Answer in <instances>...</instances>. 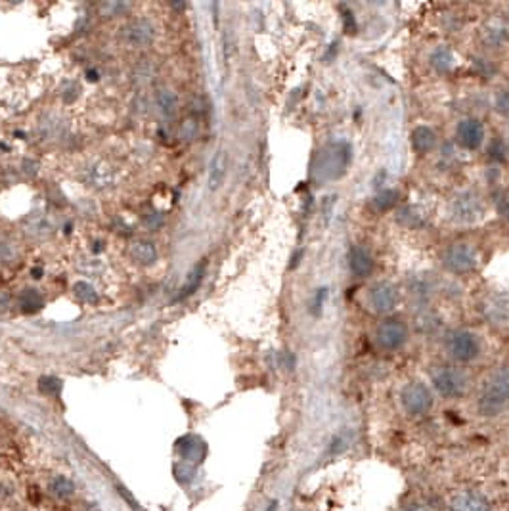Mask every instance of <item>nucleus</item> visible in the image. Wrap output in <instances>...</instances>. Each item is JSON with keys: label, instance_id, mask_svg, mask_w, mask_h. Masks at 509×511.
Instances as JSON below:
<instances>
[{"label": "nucleus", "instance_id": "nucleus-1", "mask_svg": "<svg viewBox=\"0 0 509 511\" xmlns=\"http://www.w3.org/2000/svg\"><path fill=\"white\" fill-rule=\"evenodd\" d=\"M509 406V366L492 369L477 395V412L483 418H496Z\"/></svg>", "mask_w": 509, "mask_h": 511}, {"label": "nucleus", "instance_id": "nucleus-2", "mask_svg": "<svg viewBox=\"0 0 509 511\" xmlns=\"http://www.w3.org/2000/svg\"><path fill=\"white\" fill-rule=\"evenodd\" d=\"M433 389L445 398H459L467 393L469 377L464 369L450 364H440L431 372Z\"/></svg>", "mask_w": 509, "mask_h": 511}, {"label": "nucleus", "instance_id": "nucleus-3", "mask_svg": "<svg viewBox=\"0 0 509 511\" xmlns=\"http://www.w3.org/2000/svg\"><path fill=\"white\" fill-rule=\"evenodd\" d=\"M445 349L454 362L469 364L481 355V341L469 330H452L445 339Z\"/></svg>", "mask_w": 509, "mask_h": 511}, {"label": "nucleus", "instance_id": "nucleus-4", "mask_svg": "<svg viewBox=\"0 0 509 511\" xmlns=\"http://www.w3.org/2000/svg\"><path fill=\"white\" fill-rule=\"evenodd\" d=\"M448 214L458 224H475L484 214L481 195L473 190H462L448 203Z\"/></svg>", "mask_w": 509, "mask_h": 511}, {"label": "nucleus", "instance_id": "nucleus-5", "mask_svg": "<svg viewBox=\"0 0 509 511\" xmlns=\"http://www.w3.org/2000/svg\"><path fill=\"white\" fill-rule=\"evenodd\" d=\"M400 406L410 418H423L435 406L433 391L421 381L406 383L400 391Z\"/></svg>", "mask_w": 509, "mask_h": 511}, {"label": "nucleus", "instance_id": "nucleus-6", "mask_svg": "<svg viewBox=\"0 0 509 511\" xmlns=\"http://www.w3.org/2000/svg\"><path fill=\"white\" fill-rule=\"evenodd\" d=\"M408 337H410V331H408L406 322H402L400 318L381 320L374 333L375 345L383 352H396V350L404 349V345L408 343Z\"/></svg>", "mask_w": 509, "mask_h": 511}, {"label": "nucleus", "instance_id": "nucleus-7", "mask_svg": "<svg viewBox=\"0 0 509 511\" xmlns=\"http://www.w3.org/2000/svg\"><path fill=\"white\" fill-rule=\"evenodd\" d=\"M440 263L445 266V270L452 274H469L479 266V253L469 243L459 241L446 247L440 255Z\"/></svg>", "mask_w": 509, "mask_h": 511}, {"label": "nucleus", "instance_id": "nucleus-8", "mask_svg": "<svg viewBox=\"0 0 509 511\" xmlns=\"http://www.w3.org/2000/svg\"><path fill=\"white\" fill-rule=\"evenodd\" d=\"M399 287L391 282V280H379L375 282L370 289H367V306L375 312V314H389L396 309L399 304Z\"/></svg>", "mask_w": 509, "mask_h": 511}, {"label": "nucleus", "instance_id": "nucleus-9", "mask_svg": "<svg viewBox=\"0 0 509 511\" xmlns=\"http://www.w3.org/2000/svg\"><path fill=\"white\" fill-rule=\"evenodd\" d=\"M121 39L125 45L132 48H146L155 40V25L146 18L130 20L121 29Z\"/></svg>", "mask_w": 509, "mask_h": 511}, {"label": "nucleus", "instance_id": "nucleus-10", "mask_svg": "<svg viewBox=\"0 0 509 511\" xmlns=\"http://www.w3.org/2000/svg\"><path fill=\"white\" fill-rule=\"evenodd\" d=\"M486 138V130L481 119L477 117H465L456 127V140L464 149L475 151L483 146Z\"/></svg>", "mask_w": 509, "mask_h": 511}, {"label": "nucleus", "instance_id": "nucleus-11", "mask_svg": "<svg viewBox=\"0 0 509 511\" xmlns=\"http://www.w3.org/2000/svg\"><path fill=\"white\" fill-rule=\"evenodd\" d=\"M481 312L492 326H509V293H494L484 299Z\"/></svg>", "mask_w": 509, "mask_h": 511}, {"label": "nucleus", "instance_id": "nucleus-12", "mask_svg": "<svg viewBox=\"0 0 509 511\" xmlns=\"http://www.w3.org/2000/svg\"><path fill=\"white\" fill-rule=\"evenodd\" d=\"M348 270L355 278H367L374 272V255L366 246H353L348 251Z\"/></svg>", "mask_w": 509, "mask_h": 511}, {"label": "nucleus", "instance_id": "nucleus-13", "mask_svg": "<svg viewBox=\"0 0 509 511\" xmlns=\"http://www.w3.org/2000/svg\"><path fill=\"white\" fill-rule=\"evenodd\" d=\"M448 510L450 511H490V502L484 498L483 494L473 490H459L452 494L450 502H448Z\"/></svg>", "mask_w": 509, "mask_h": 511}, {"label": "nucleus", "instance_id": "nucleus-14", "mask_svg": "<svg viewBox=\"0 0 509 511\" xmlns=\"http://www.w3.org/2000/svg\"><path fill=\"white\" fill-rule=\"evenodd\" d=\"M481 39H483L484 46L500 50L509 42V25L503 20H498V18L488 20L483 25Z\"/></svg>", "mask_w": 509, "mask_h": 511}, {"label": "nucleus", "instance_id": "nucleus-15", "mask_svg": "<svg viewBox=\"0 0 509 511\" xmlns=\"http://www.w3.org/2000/svg\"><path fill=\"white\" fill-rule=\"evenodd\" d=\"M410 142H412V148L416 154L419 156H427L431 154L435 146H437V132L427 127V125H419L412 130V136H410Z\"/></svg>", "mask_w": 509, "mask_h": 511}, {"label": "nucleus", "instance_id": "nucleus-16", "mask_svg": "<svg viewBox=\"0 0 509 511\" xmlns=\"http://www.w3.org/2000/svg\"><path fill=\"white\" fill-rule=\"evenodd\" d=\"M396 224L406 230H419L425 226V213L418 205H404L396 213Z\"/></svg>", "mask_w": 509, "mask_h": 511}, {"label": "nucleus", "instance_id": "nucleus-17", "mask_svg": "<svg viewBox=\"0 0 509 511\" xmlns=\"http://www.w3.org/2000/svg\"><path fill=\"white\" fill-rule=\"evenodd\" d=\"M130 257L138 263V265L142 266H149L154 265L155 260H157V249H155V243L149 240H135L132 241V246H130Z\"/></svg>", "mask_w": 509, "mask_h": 511}, {"label": "nucleus", "instance_id": "nucleus-18", "mask_svg": "<svg viewBox=\"0 0 509 511\" xmlns=\"http://www.w3.org/2000/svg\"><path fill=\"white\" fill-rule=\"evenodd\" d=\"M408 293H410V297L413 299L416 306L421 309V306H427L429 299H431L433 284L427 278H423V276H413V278L410 280V284H408Z\"/></svg>", "mask_w": 509, "mask_h": 511}, {"label": "nucleus", "instance_id": "nucleus-19", "mask_svg": "<svg viewBox=\"0 0 509 511\" xmlns=\"http://www.w3.org/2000/svg\"><path fill=\"white\" fill-rule=\"evenodd\" d=\"M429 64H431V67L437 73L452 71L454 65H456V58H454V52H452L450 46H437L431 52V56H429Z\"/></svg>", "mask_w": 509, "mask_h": 511}, {"label": "nucleus", "instance_id": "nucleus-20", "mask_svg": "<svg viewBox=\"0 0 509 511\" xmlns=\"http://www.w3.org/2000/svg\"><path fill=\"white\" fill-rule=\"evenodd\" d=\"M226 168H228V157L224 149H219L217 156L211 161V171H209V188L219 190L220 184L224 182Z\"/></svg>", "mask_w": 509, "mask_h": 511}, {"label": "nucleus", "instance_id": "nucleus-21", "mask_svg": "<svg viewBox=\"0 0 509 511\" xmlns=\"http://www.w3.org/2000/svg\"><path fill=\"white\" fill-rule=\"evenodd\" d=\"M181 454L186 461L200 464L201 459L205 458V444L195 437H186L184 440H181Z\"/></svg>", "mask_w": 509, "mask_h": 511}, {"label": "nucleus", "instance_id": "nucleus-22", "mask_svg": "<svg viewBox=\"0 0 509 511\" xmlns=\"http://www.w3.org/2000/svg\"><path fill=\"white\" fill-rule=\"evenodd\" d=\"M20 306L21 311L25 312V314H35V312H39L42 306H45V299L40 295L37 289H33V287H27L23 292L20 293Z\"/></svg>", "mask_w": 509, "mask_h": 511}, {"label": "nucleus", "instance_id": "nucleus-23", "mask_svg": "<svg viewBox=\"0 0 509 511\" xmlns=\"http://www.w3.org/2000/svg\"><path fill=\"white\" fill-rule=\"evenodd\" d=\"M203 272H205V265L194 266V268L190 270V274L186 276V282H184V285L181 287V292L176 295V301H182V299L190 297L192 293L198 292L201 280H203Z\"/></svg>", "mask_w": 509, "mask_h": 511}, {"label": "nucleus", "instance_id": "nucleus-24", "mask_svg": "<svg viewBox=\"0 0 509 511\" xmlns=\"http://www.w3.org/2000/svg\"><path fill=\"white\" fill-rule=\"evenodd\" d=\"M155 104L159 108L163 115L173 117L178 110V100H176V94L168 88H159L155 92Z\"/></svg>", "mask_w": 509, "mask_h": 511}, {"label": "nucleus", "instance_id": "nucleus-25", "mask_svg": "<svg viewBox=\"0 0 509 511\" xmlns=\"http://www.w3.org/2000/svg\"><path fill=\"white\" fill-rule=\"evenodd\" d=\"M48 490H50L52 496H56L59 500H67L72 498L73 492H75V485H73L72 479L67 477H54L48 485Z\"/></svg>", "mask_w": 509, "mask_h": 511}, {"label": "nucleus", "instance_id": "nucleus-26", "mask_svg": "<svg viewBox=\"0 0 509 511\" xmlns=\"http://www.w3.org/2000/svg\"><path fill=\"white\" fill-rule=\"evenodd\" d=\"M399 192L396 190H383L379 194L374 197V207L379 211V213H385V211H391V209L399 203Z\"/></svg>", "mask_w": 509, "mask_h": 511}, {"label": "nucleus", "instance_id": "nucleus-27", "mask_svg": "<svg viewBox=\"0 0 509 511\" xmlns=\"http://www.w3.org/2000/svg\"><path fill=\"white\" fill-rule=\"evenodd\" d=\"M73 293H75V297H77L79 301H83V303H88V304L98 303L96 289H94L88 282H75V285H73Z\"/></svg>", "mask_w": 509, "mask_h": 511}, {"label": "nucleus", "instance_id": "nucleus-28", "mask_svg": "<svg viewBox=\"0 0 509 511\" xmlns=\"http://www.w3.org/2000/svg\"><path fill=\"white\" fill-rule=\"evenodd\" d=\"M39 389L42 395L58 396L62 393V381H59L58 377L45 376L39 379Z\"/></svg>", "mask_w": 509, "mask_h": 511}, {"label": "nucleus", "instance_id": "nucleus-29", "mask_svg": "<svg viewBox=\"0 0 509 511\" xmlns=\"http://www.w3.org/2000/svg\"><path fill=\"white\" fill-rule=\"evenodd\" d=\"M198 130H200V125H198V119L195 117H188L184 119L181 125V138L182 140H186V142H192L195 136H198Z\"/></svg>", "mask_w": 509, "mask_h": 511}, {"label": "nucleus", "instance_id": "nucleus-30", "mask_svg": "<svg viewBox=\"0 0 509 511\" xmlns=\"http://www.w3.org/2000/svg\"><path fill=\"white\" fill-rule=\"evenodd\" d=\"M508 144L503 142L502 138H496L492 146H490V157L494 159V161H505L508 159Z\"/></svg>", "mask_w": 509, "mask_h": 511}, {"label": "nucleus", "instance_id": "nucleus-31", "mask_svg": "<svg viewBox=\"0 0 509 511\" xmlns=\"http://www.w3.org/2000/svg\"><path fill=\"white\" fill-rule=\"evenodd\" d=\"M492 197H494V205H496L500 217L509 220V194H505V192H496Z\"/></svg>", "mask_w": 509, "mask_h": 511}, {"label": "nucleus", "instance_id": "nucleus-32", "mask_svg": "<svg viewBox=\"0 0 509 511\" xmlns=\"http://www.w3.org/2000/svg\"><path fill=\"white\" fill-rule=\"evenodd\" d=\"M129 4H119V2H103L100 4V13L103 18H113V16H119V12L127 10Z\"/></svg>", "mask_w": 509, "mask_h": 511}, {"label": "nucleus", "instance_id": "nucleus-33", "mask_svg": "<svg viewBox=\"0 0 509 511\" xmlns=\"http://www.w3.org/2000/svg\"><path fill=\"white\" fill-rule=\"evenodd\" d=\"M496 110L502 113V115H509V92L508 91H500L496 94Z\"/></svg>", "mask_w": 509, "mask_h": 511}, {"label": "nucleus", "instance_id": "nucleus-34", "mask_svg": "<svg viewBox=\"0 0 509 511\" xmlns=\"http://www.w3.org/2000/svg\"><path fill=\"white\" fill-rule=\"evenodd\" d=\"M326 299H328V289H318L314 295V301H312V311H314V314H320V311H322V304L326 303Z\"/></svg>", "mask_w": 509, "mask_h": 511}, {"label": "nucleus", "instance_id": "nucleus-35", "mask_svg": "<svg viewBox=\"0 0 509 511\" xmlns=\"http://www.w3.org/2000/svg\"><path fill=\"white\" fill-rule=\"evenodd\" d=\"M8 304H10V295L6 292H0V311L6 309Z\"/></svg>", "mask_w": 509, "mask_h": 511}, {"label": "nucleus", "instance_id": "nucleus-36", "mask_svg": "<svg viewBox=\"0 0 509 511\" xmlns=\"http://www.w3.org/2000/svg\"><path fill=\"white\" fill-rule=\"evenodd\" d=\"M402 511H419V510H418V507H416V505H406V507H404V510H402Z\"/></svg>", "mask_w": 509, "mask_h": 511}, {"label": "nucleus", "instance_id": "nucleus-37", "mask_svg": "<svg viewBox=\"0 0 509 511\" xmlns=\"http://www.w3.org/2000/svg\"><path fill=\"white\" fill-rule=\"evenodd\" d=\"M33 274H35L33 278H40V270H39V268H35V270H33Z\"/></svg>", "mask_w": 509, "mask_h": 511}, {"label": "nucleus", "instance_id": "nucleus-38", "mask_svg": "<svg viewBox=\"0 0 509 511\" xmlns=\"http://www.w3.org/2000/svg\"><path fill=\"white\" fill-rule=\"evenodd\" d=\"M276 505H278V504H276V502H274V504H272L270 507H268V511H274V510H276Z\"/></svg>", "mask_w": 509, "mask_h": 511}, {"label": "nucleus", "instance_id": "nucleus-39", "mask_svg": "<svg viewBox=\"0 0 509 511\" xmlns=\"http://www.w3.org/2000/svg\"><path fill=\"white\" fill-rule=\"evenodd\" d=\"M508 20H509V8H508Z\"/></svg>", "mask_w": 509, "mask_h": 511}]
</instances>
